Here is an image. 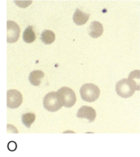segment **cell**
Returning <instances> with one entry per match:
<instances>
[{"label":"cell","instance_id":"obj_7","mask_svg":"<svg viewBox=\"0 0 140 157\" xmlns=\"http://www.w3.org/2000/svg\"><path fill=\"white\" fill-rule=\"evenodd\" d=\"M76 116L80 119H87L90 123H92L96 118V112L91 106H82L78 110Z\"/></svg>","mask_w":140,"mask_h":157},{"label":"cell","instance_id":"obj_13","mask_svg":"<svg viewBox=\"0 0 140 157\" xmlns=\"http://www.w3.org/2000/svg\"><path fill=\"white\" fill-rule=\"evenodd\" d=\"M35 120H36V115L34 113H27L22 115V123L28 128H30L31 125L34 123Z\"/></svg>","mask_w":140,"mask_h":157},{"label":"cell","instance_id":"obj_8","mask_svg":"<svg viewBox=\"0 0 140 157\" xmlns=\"http://www.w3.org/2000/svg\"><path fill=\"white\" fill-rule=\"evenodd\" d=\"M103 25L99 21H93L91 23L89 26V35L91 37L94 39H97L100 37L103 33Z\"/></svg>","mask_w":140,"mask_h":157},{"label":"cell","instance_id":"obj_4","mask_svg":"<svg viewBox=\"0 0 140 157\" xmlns=\"http://www.w3.org/2000/svg\"><path fill=\"white\" fill-rule=\"evenodd\" d=\"M43 107L45 108L47 111L54 113L59 110L62 105L60 102L56 92H50L43 98Z\"/></svg>","mask_w":140,"mask_h":157},{"label":"cell","instance_id":"obj_10","mask_svg":"<svg viewBox=\"0 0 140 157\" xmlns=\"http://www.w3.org/2000/svg\"><path fill=\"white\" fill-rule=\"evenodd\" d=\"M44 75H45L44 73L40 70H35V71H33L29 74V82L33 86H39L41 83L42 79L44 78Z\"/></svg>","mask_w":140,"mask_h":157},{"label":"cell","instance_id":"obj_2","mask_svg":"<svg viewBox=\"0 0 140 157\" xmlns=\"http://www.w3.org/2000/svg\"><path fill=\"white\" fill-rule=\"evenodd\" d=\"M56 94H57V96H58L62 106H65L66 108H71L76 104V96L75 94V92L71 88L64 86V87L60 88L56 92Z\"/></svg>","mask_w":140,"mask_h":157},{"label":"cell","instance_id":"obj_14","mask_svg":"<svg viewBox=\"0 0 140 157\" xmlns=\"http://www.w3.org/2000/svg\"><path fill=\"white\" fill-rule=\"evenodd\" d=\"M128 79L131 80L133 83L135 84V86H136L137 90H139L140 88V71L139 70H135L132 71L131 73L129 74L128 76Z\"/></svg>","mask_w":140,"mask_h":157},{"label":"cell","instance_id":"obj_3","mask_svg":"<svg viewBox=\"0 0 140 157\" xmlns=\"http://www.w3.org/2000/svg\"><path fill=\"white\" fill-rule=\"evenodd\" d=\"M81 98L87 102H94L97 100L100 95L99 86L93 83H86L83 85L80 90Z\"/></svg>","mask_w":140,"mask_h":157},{"label":"cell","instance_id":"obj_1","mask_svg":"<svg viewBox=\"0 0 140 157\" xmlns=\"http://www.w3.org/2000/svg\"><path fill=\"white\" fill-rule=\"evenodd\" d=\"M135 90H137L136 86L128 78H122L116 84V92L120 98H130Z\"/></svg>","mask_w":140,"mask_h":157},{"label":"cell","instance_id":"obj_11","mask_svg":"<svg viewBox=\"0 0 140 157\" xmlns=\"http://www.w3.org/2000/svg\"><path fill=\"white\" fill-rule=\"evenodd\" d=\"M36 36L33 26H28L23 33V40L26 43H32L36 40Z\"/></svg>","mask_w":140,"mask_h":157},{"label":"cell","instance_id":"obj_9","mask_svg":"<svg viewBox=\"0 0 140 157\" xmlns=\"http://www.w3.org/2000/svg\"><path fill=\"white\" fill-rule=\"evenodd\" d=\"M90 16V13H87L80 9H76L73 14V21L76 25H83L88 22Z\"/></svg>","mask_w":140,"mask_h":157},{"label":"cell","instance_id":"obj_5","mask_svg":"<svg viewBox=\"0 0 140 157\" xmlns=\"http://www.w3.org/2000/svg\"><path fill=\"white\" fill-rule=\"evenodd\" d=\"M23 102L21 93L18 90H9L7 91V107L10 109H17Z\"/></svg>","mask_w":140,"mask_h":157},{"label":"cell","instance_id":"obj_15","mask_svg":"<svg viewBox=\"0 0 140 157\" xmlns=\"http://www.w3.org/2000/svg\"><path fill=\"white\" fill-rule=\"evenodd\" d=\"M14 2L18 6H20L21 8H25L29 6H30L32 4V2H33V1H16L15 0Z\"/></svg>","mask_w":140,"mask_h":157},{"label":"cell","instance_id":"obj_12","mask_svg":"<svg viewBox=\"0 0 140 157\" xmlns=\"http://www.w3.org/2000/svg\"><path fill=\"white\" fill-rule=\"evenodd\" d=\"M41 41L44 44L50 45L53 43L55 40V34L54 32L50 30H44L41 33Z\"/></svg>","mask_w":140,"mask_h":157},{"label":"cell","instance_id":"obj_16","mask_svg":"<svg viewBox=\"0 0 140 157\" xmlns=\"http://www.w3.org/2000/svg\"><path fill=\"white\" fill-rule=\"evenodd\" d=\"M17 148V144L14 141H10V142L8 144V148L9 150L10 149V151H14Z\"/></svg>","mask_w":140,"mask_h":157},{"label":"cell","instance_id":"obj_6","mask_svg":"<svg viewBox=\"0 0 140 157\" xmlns=\"http://www.w3.org/2000/svg\"><path fill=\"white\" fill-rule=\"evenodd\" d=\"M7 40L8 43H14L20 37L21 29L19 25L13 21H7Z\"/></svg>","mask_w":140,"mask_h":157}]
</instances>
